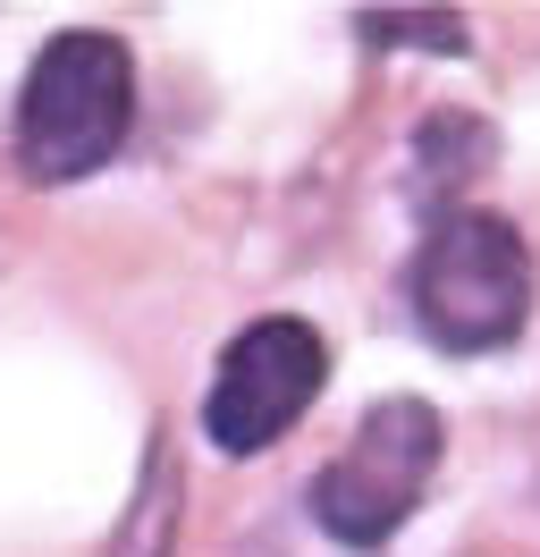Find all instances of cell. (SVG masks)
<instances>
[{
	"mask_svg": "<svg viewBox=\"0 0 540 557\" xmlns=\"http://www.w3.org/2000/svg\"><path fill=\"white\" fill-rule=\"evenodd\" d=\"M405 305L447 355H499L532 321V245L499 211H439L405 262Z\"/></svg>",
	"mask_w": 540,
	"mask_h": 557,
	"instance_id": "6da1fadb",
	"label": "cell"
},
{
	"mask_svg": "<svg viewBox=\"0 0 540 557\" xmlns=\"http://www.w3.org/2000/svg\"><path fill=\"white\" fill-rule=\"evenodd\" d=\"M135 127V60L119 35L76 26L51 35L42 60L26 76V102H17V161L34 186H68V177H94Z\"/></svg>",
	"mask_w": 540,
	"mask_h": 557,
	"instance_id": "7a4b0ae2",
	"label": "cell"
},
{
	"mask_svg": "<svg viewBox=\"0 0 540 557\" xmlns=\"http://www.w3.org/2000/svg\"><path fill=\"white\" fill-rule=\"evenodd\" d=\"M431 473H439V414L422 397H380L355 422V440L312 473V523L338 549H380L431 498Z\"/></svg>",
	"mask_w": 540,
	"mask_h": 557,
	"instance_id": "3957f363",
	"label": "cell"
},
{
	"mask_svg": "<svg viewBox=\"0 0 540 557\" xmlns=\"http://www.w3.org/2000/svg\"><path fill=\"white\" fill-rule=\"evenodd\" d=\"M321 381H330V347H321L312 321H296V313L245 321L229 338V355H220L211 388H202V440L220 456L279 448L304 422V406L321 397Z\"/></svg>",
	"mask_w": 540,
	"mask_h": 557,
	"instance_id": "277c9868",
	"label": "cell"
},
{
	"mask_svg": "<svg viewBox=\"0 0 540 557\" xmlns=\"http://www.w3.org/2000/svg\"><path fill=\"white\" fill-rule=\"evenodd\" d=\"M490 170V119H465V110H431L422 127H414V177L422 186H456V177Z\"/></svg>",
	"mask_w": 540,
	"mask_h": 557,
	"instance_id": "5b68a950",
	"label": "cell"
}]
</instances>
